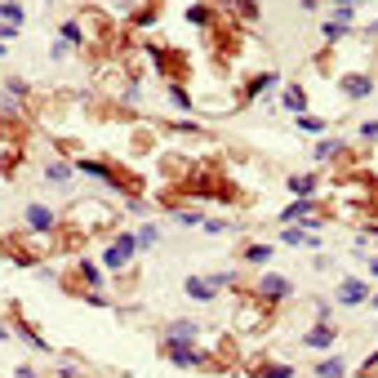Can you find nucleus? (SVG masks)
<instances>
[{
  "mask_svg": "<svg viewBox=\"0 0 378 378\" xmlns=\"http://www.w3.org/2000/svg\"><path fill=\"white\" fill-rule=\"evenodd\" d=\"M133 249H138V236H120L116 245L103 254V263H107V267H125V263L133 259Z\"/></svg>",
  "mask_w": 378,
  "mask_h": 378,
  "instance_id": "obj_1",
  "label": "nucleus"
},
{
  "mask_svg": "<svg viewBox=\"0 0 378 378\" xmlns=\"http://www.w3.org/2000/svg\"><path fill=\"white\" fill-rule=\"evenodd\" d=\"M259 294H263L267 303H280V298L294 294V285H289L285 276H263V280H259Z\"/></svg>",
  "mask_w": 378,
  "mask_h": 378,
  "instance_id": "obj_2",
  "label": "nucleus"
},
{
  "mask_svg": "<svg viewBox=\"0 0 378 378\" xmlns=\"http://www.w3.org/2000/svg\"><path fill=\"white\" fill-rule=\"evenodd\" d=\"M196 334H201V329L191 325V321H174V325L165 329V347H187Z\"/></svg>",
  "mask_w": 378,
  "mask_h": 378,
  "instance_id": "obj_3",
  "label": "nucleus"
},
{
  "mask_svg": "<svg viewBox=\"0 0 378 378\" xmlns=\"http://www.w3.org/2000/svg\"><path fill=\"white\" fill-rule=\"evenodd\" d=\"M343 94H347V99H370L374 80L370 76H343Z\"/></svg>",
  "mask_w": 378,
  "mask_h": 378,
  "instance_id": "obj_4",
  "label": "nucleus"
},
{
  "mask_svg": "<svg viewBox=\"0 0 378 378\" xmlns=\"http://www.w3.org/2000/svg\"><path fill=\"white\" fill-rule=\"evenodd\" d=\"M54 223H58V218L45 210V205H31V210H27V227L31 231H54Z\"/></svg>",
  "mask_w": 378,
  "mask_h": 378,
  "instance_id": "obj_5",
  "label": "nucleus"
},
{
  "mask_svg": "<svg viewBox=\"0 0 378 378\" xmlns=\"http://www.w3.org/2000/svg\"><path fill=\"white\" fill-rule=\"evenodd\" d=\"M338 303H343V307L365 303V285H361V280H343V285H338Z\"/></svg>",
  "mask_w": 378,
  "mask_h": 378,
  "instance_id": "obj_6",
  "label": "nucleus"
},
{
  "mask_svg": "<svg viewBox=\"0 0 378 378\" xmlns=\"http://www.w3.org/2000/svg\"><path fill=\"white\" fill-rule=\"evenodd\" d=\"M214 280H201V276H187V298H196V303H210L214 298Z\"/></svg>",
  "mask_w": 378,
  "mask_h": 378,
  "instance_id": "obj_7",
  "label": "nucleus"
},
{
  "mask_svg": "<svg viewBox=\"0 0 378 378\" xmlns=\"http://www.w3.org/2000/svg\"><path fill=\"white\" fill-rule=\"evenodd\" d=\"M289 191H294L298 201H307L312 191H316V178L312 174H294V178H289Z\"/></svg>",
  "mask_w": 378,
  "mask_h": 378,
  "instance_id": "obj_8",
  "label": "nucleus"
},
{
  "mask_svg": "<svg viewBox=\"0 0 378 378\" xmlns=\"http://www.w3.org/2000/svg\"><path fill=\"white\" fill-rule=\"evenodd\" d=\"M334 338H338V334H334V329H329V325H316L312 334L303 338V343H307V347H329V343H334Z\"/></svg>",
  "mask_w": 378,
  "mask_h": 378,
  "instance_id": "obj_9",
  "label": "nucleus"
},
{
  "mask_svg": "<svg viewBox=\"0 0 378 378\" xmlns=\"http://www.w3.org/2000/svg\"><path fill=\"white\" fill-rule=\"evenodd\" d=\"M316 374H321V378H343V374H347V365L338 361V356H329V361L316 365Z\"/></svg>",
  "mask_w": 378,
  "mask_h": 378,
  "instance_id": "obj_10",
  "label": "nucleus"
},
{
  "mask_svg": "<svg viewBox=\"0 0 378 378\" xmlns=\"http://www.w3.org/2000/svg\"><path fill=\"white\" fill-rule=\"evenodd\" d=\"M80 169H85V174H89V178H103V182H112V187H116V178H112V169H107L103 161H80Z\"/></svg>",
  "mask_w": 378,
  "mask_h": 378,
  "instance_id": "obj_11",
  "label": "nucleus"
},
{
  "mask_svg": "<svg viewBox=\"0 0 378 378\" xmlns=\"http://www.w3.org/2000/svg\"><path fill=\"white\" fill-rule=\"evenodd\" d=\"M169 351V361H178V365H201V351H191V347H165Z\"/></svg>",
  "mask_w": 378,
  "mask_h": 378,
  "instance_id": "obj_12",
  "label": "nucleus"
},
{
  "mask_svg": "<svg viewBox=\"0 0 378 378\" xmlns=\"http://www.w3.org/2000/svg\"><path fill=\"white\" fill-rule=\"evenodd\" d=\"M285 107H289V112H298V116H303V107H307V99H303V89H298V85H294V89H285Z\"/></svg>",
  "mask_w": 378,
  "mask_h": 378,
  "instance_id": "obj_13",
  "label": "nucleus"
},
{
  "mask_svg": "<svg viewBox=\"0 0 378 378\" xmlns=\"http://www.w3.org/2000/svg\"><path fill=\"white\" fill-rule=\"evenodd\" d=\"M0 18H5L9 27H18V22H22V9L14 5V0H5V5H0Z\"/></svg>",
  "mask_w": 378,
  "mask_h": 378,
  "instance_id": "obj_14",
  "label": "nucleus"
},
{
  "mask_svg": "<svg viewBox=\"0 0 378 378\" xmlns=\"http://www.w3.org/2000/svg\"><path fill=\"white\" fill-rule=\"evenodd\" d=\"M285 245H316V236H307V231H298V227H289V231H285Z\"/></svg>",
  "mask_w": 378,
  "mask_h": 378,
  "instance_id": "obj_15",
  "label": "nucleus"
},
{
  "mask_svg": "<svg viewBox=\"0 0 378 378\" xmlns=\"http://www.w3.org/2000/svg\"><path fill=\"white\" fill-rule=\"evenodd\" d=\"M45 178H50V182H67V178H71V169H67L63 161H54L50 169H45Z\"/></svg>",
  "mask_w": 378,
  "mask_h": 378,
  "instance_id": "obj_16",
  "label": "nucleus"
},
{
  "mask_svg": "<svg viewBox=\"0 0 378 378\" xmlns=\"http://www.w3.org/2000/svg\"><path fill=\"white\" fill-rule=\"evenodd\" d=\"M298 129H303V133H321V129H325V120H316V116L303 112V116H298Z\"/></svg>",
  "mask_w": 378,
  "mask_h": 378,
  "instance_id": "obj_17",
  "label": "nucleus"
},
{
  "mask_svg": "<svg viewBox=\"0 0 378 378\" xmlns=\"http://www.w3.org/2000/svg\"><path fill=\"white\" fill-rule=\"evenodd\" d=\"M80 276H85V280H89V285H94V289H99V285H103V272H99V267H94V263H80Z\"/></svg>",
  "mask_w": 378,
  "mask_h": 378,
  "instance_id": "obj_18",
  "label": "nucleus"
},
{
  "mask_svg": "<svg viewBox=\"0 0 378 378\" xmlns=\"http://www.w3.org/2000/svg\"><path fill=\"white\" fill-rule=\"evenodd\" d=\"M245 259H249V263H267V259H272V249H267V245H249Z\"/></svg>",
  "mask_w": 378,
  "mask_h": 378,
  "instance_id": "obj_19",
  "label": "nucleus"
},
{
  "mask_svg": "<svg viewBox=\"0 0 378 378\" xmlns=\"http://www.w3.org/2000/svg\"><path fill=\"white\" fill-rule=\"evenodd\" d=\"M289 374H294L289 365H267V370H263V378H289Z\"/></svg>",
  "mask_w": 378,
  "mask_h": 378,
  "instance_id": "obj_20",
  "label": "nucleus"
},
{
  "mask_svg": "<svg viewBox=\"0 0 378 378\" xmlns=\"http://www.w3.org/2000/svg\"><path fill=\"white\" fill-rule=\"evenodd\" d=\"M334 152H338V143H334V138H325L321 147H316V156H321V161H329V156H334Z\"/></svg>",
  "mask_w": 378,
  "mask_h": 378,
  "instance_id": "obj_21",
  "label": "nucleus"
},
{
  "mask_svg": "<svg viewBox=\"0 0 378 378\" xmlns=\"http://www.w3.org/2000/svg\"><path fill=\"white\" fill-rule=\"evenodd\" d=\"M156 236H161L156 227H143V231H138V245H156Z\"/></svg>",
  "mask_w": 378,
  "mask_h": 378,
  "instance_id": "obj_22",
  "label": "nucleus"
},
{
  "mask_svg": "<svg viewBox=\"0 0 378 378\" xmlns=\"http://www.w3.org/2000/svg\"><path fill=\"white\" fill-rule=\"evenodd\" d=\"M187 18H191V22H205V18H210V9H205V5H191Z\"/></svg>",
  "mask_w": 378,
  "mask_h": 378,
  "instance_id": "obj_23",
  "label": "nucleus"
},
{
  "mask_svg": "<svg viewBox=\"0 0 378 378\" xmlns=\"http://www.w3.org/2000/svg\"><path fill=\"white\" fill-rule=\"evenodd\" d=\"M303 214H307V201H298V205H289V210H285V223H289V218H303Z\"/></svg>",
  "mask_w": 378,
  "mask_h": 378,
  "instance_id": "obj_24",
  "label": "nucleus"
},
{
  "mask_svg": "<svg viewBox=\"0 0 378 378\" xmlns=\"http://www.w3.org/2000/svg\"><path fill=\"white\" fill-rule=\"evenodd\" d=\"M267 85H276V76H259V80H254V85H249V94H263V89H267Z\"/></svg>",
  "mask_w": 378,
  "mask_h": 378,
  "instance_id": "obj_25",
  "label": "nucleus"
},
{
  "mask_svg": "<svg viewBox=\"0 0 378 378\" xmlns=\"http://www.w3.org/2000/svg\"><path fill=\"white\" fill-rule=\"evenodd\" d=\"M0 112H18V103H14V94H0Z\"/></svg>",
  "mask_w": 378,
  "mask_h": 378,
  "instance_id": "obj_26",
  "label": "nucleus"
},
{
  "mask_svg": "<svg viewBox=\"0 0 378 378\" xmlns=\"http://www.w3.org/2000/svg\"><path fill=\"white\" fill-rule=\"evenodd\" d=\"M361 133H365V138H378V120H370V125H365Z\"/></svg>",
  "mask_w": 378,
  "mask_h": 378,
  "instance_id": "obj_27",
  "label": "nucleus"
},
{
  "mask_svg": "<svg viewBox=\"0 0 378 378\" xmlns=\"http://www.w3.org/2000/svg\"><path fill=\"white\" fill-rule=\"evenodd\" d=\"M370 272H374V276H378V259H370Z\"/></svg>",
  "mask_w": 378,
  "mask_h": 378,
  "instance_id": "obj_28",
  "label": "nucleus"
},
{
  "mask_svg": "<svg viewBox=\"0 0 378 378\" xmlns=\"http://www.w3.org/2000/svg\"><path fill=\"white\" fill-rule=\"evenodd\" d=\"M14 378H36V374H27V370H22V374H14Z\"/></svg>",
  "mask_w": 378,
  "mask_h": 378,
  "instance_id": "obj_29",
  "label": "nucleus"
},
{
  "mask_svg": "<svg viewBox=\"0 0 378 378\" xmlns=\"http://www.w3.org/2000/svg\"><path fill=\"white\" fill-rule=\"evenodd\" d=\"M374 36H378V22H374Z\"/></svg>",
  "mask_w": 378,
  "mask_h": 378,
  "instance_id": "obj_30",
  "label": "nucleus"
},
{
  "mask_svg": "<svg viewBox=\"0 0 378 378\" xmlns=\"http://www.w3.org/2000/svg\"><path fill=\"white\" fill-rule=\"evenodd\" d=\"M374 307H378V294H374Z\"/></svg>",
  "mask_w": 378,
  "mask_h": 378,
  "instance_id": "obj_31",
  "label": "nucleus"
},
{
  "mask_svg": "<svg viewBox=\"0 0 378 378\" xmlns=\"http://www.w3.org/2000/svg\"><path fill=\"white\" fill-rule=\"evenodd\" d=\"M0 54H5V45H0Z\"/></svg>",
  "mask_w": 378,
  "mask_h": 378,
  "instance_id": "obj_32",
  "label": "nucleus"
}]
</instances>
